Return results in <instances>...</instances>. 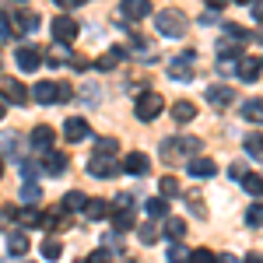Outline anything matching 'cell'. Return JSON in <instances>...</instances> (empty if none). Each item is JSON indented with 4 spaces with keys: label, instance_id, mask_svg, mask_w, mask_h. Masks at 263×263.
<instances>
[{
    "label": "cell",
    "instance_id": "7dc6e473",
    "mask_svg": "<svg viewBox=\"0 0 263 263\" xmlns=\"http://www.w3.org/2000/svg\"><path fill=\"white\" fill-rule=\"evenodd\" d=\"M70 67H74V70H88V60H84V57H70Z\"/></svg>",
    "mask_w": 263,
    "mask_h": 263
},
{
    "label": "cell",
    "instance_id": "cb8c5ba5",
    "mask_svg": "<svg viewBox=\"0 0 263 263\" xmlns=\"http://www.w3.org/2000/svg\"><path fill=\"white\" fill-rule=\"evenodd\" d=\"M84 214H88L91 221L109 218V200H99V197H95V200H88V203H84Z\"/></svg>",
    "mask_w": 263,
    "mask_h": 263
},
{
    "label": "cell",
    "instance_id": "d6a6232c",
    "mask_svg": "<svg viewBox=\"0 0 263 263\" xmlns=\"http://www.w3.org/2000/svg\"><path fill=\"white\" fill-rule=\"evenodd\" d=\"M137 239H141L144 246H155L158 239H162V228H155V224H141V228H137Z\"/></svg>",
    "mask_w": 263,
    "mask_h": 263
},
{
    "label": "cell",
    "instance_id": "9c48e42d",
    "mask_svg": "<svg viewBox=\"0 0 263 263\" xmlns=\"http://www.w3.org/2000/svg\"><path fill=\"white\" fill-rule=\"evenodd\" d=\"M0 95H4V102H11V105H28V88L21 81H14V78H7V81L0 84Z\"/></svg>",
    "mask_w": 263,
    "mask_h": 263
},
{
    "label": "cell",
    "instance_id": "c3c4849f",
    "mask_svg": "<svg viewBox=\"0 0 263 263\" xmlns=\"http://www.w3.org/2000/svg\"><path fill=\"white\" fill-rule=\"evenodd\" d=\"M57 4H60V7H63V11H74V7H81V4H84V0H57Z\"/></svg>",
    "mask_w": 263,
    "mask_h": 263
},
{
    "label": "cell",
    "instance_id": "f546056e",
    "mask_svg": "<svg viewBox=\"0 0 263 263\" xmlns=\"http://www.w3.org/2000/svg\"><path fill=\"white\" fill-rule=\"evenodd\" d=\"M242 186H246L249 197H263V176H260V172H246Z\"/></svg>",
    "mask_w": 263,
    "mask_h": 263
},
{
    "label": "cell",
    "instance_id": "7402d4cb",
    "mask_svg": "<svg viewBox=\"0 0 263 263\" xmlns=\"http://www.w3.org/2000/svg\"><path fill=\"white\" fill-rule=\"evenodd\" d=\"M112 228H116V232L134 228V207H116V211H112Z\"/></svg>",
    "mask_w": 263,
    "mask_h": 263
},
{
    "label": "cell",
    "instance_id": "44dd1931",
    "mask_svg": "<svg viewBox=\"0 0 263 263\" xmlns=\"http://www.w3.org/2000/svg\"><path fill=\"white\" fill-rule=\"evenodd\" d=\"M218 57H221V70L228 67V60H242V49H239V42H218Z\"/></svg>",
    "mask_w": 263,
    "mask_h": 263
},
{
    "label": "cell",
    "instance_id": "ba28073f",
    "mask_svg": "<svg viewBox=\"0 0 263 263\" xmlns=\"http://www.w3.org/2000/svg\"><path fill=\"white\" fill-rule=\"evenodd\" d=\"M88 172H91V176H99V179H112V176L120 172V162H116V158L91 155V158H88Z\"/></svg>",
    "mask_w": 263,
    "mask_h": 263
},
{
    "label": "cell",
    "instance_id": "f907efd6",
    "mask_svg": "<svg viewBox=\"0 0 263 263\" xmlns=\"http://www.w3.org/2000/svg\"><path fill=\"white\" fill-rule=\"evenodd\" d=\"M246 263H263V256H260V253H249V256H246Z\"/></svg>",
    "mask_w": 263,
    "mask_h": 263
},
{
    "label": "cell",
    "instance_id": "8fae6325",
    "mask_svg": "<svg viewBox=\"0 0 263 263\" xmlns=\"http://www.w3.org/2000/svg\"><path fill=\"white\" fill-rule=\"evenodd\" d=\"M67 165H70V158H67L63 151H46V155H42V168H39V172H46V176H63Z\"/></svg>",
    "mask_w": 263,
    "mask_h": 263
},
{
    "label": "cell",
    "instance_id": "ffe728a7",
    "mask_svg": "<svg viewBox=\"0 0 263 263\" xmlns=\"http://www.w3.org/2000/svg\"><path fill=\"white\" fill-rule=\"evenodd\" d=\"M162 235H165V239H172V242H182V235H186V221H182V218H165Z\"/></svg>",
    "mask_w": 263,
    "mask_h": 263
},
{
    "label": "cell",
    "instance_id": "816d5d0a",
    "mask_svg": "<svg viewBox=\"0 0 263 263\" xmlns=\"http://www.w3.org/2000/svg\"><path fill=\"white\" fill-rule=\"evenodd\" d=\"M4 112H7V109H4V102H0V120H4Z\"/></svg>",
    "mask_w": 263,
    "mask_h": 263
},
{
    "label": "cell",
    "instance_id": "f35d334b",
    "mask_svg": "<svg viewBox=\"0 0 263 263\" xmlns=\"http://www.w3.org/2000/svg\"><path fill=\"white\" fill-rule=\"evenodd\" d=\"M158 190H162V200H168V197L179 193V179H176V176H165V179L158 182Z\"/></svg>",
    "mask_w": 263,
    "mask_h": 263
},
{
    "label": "cell",
    "instance_id": "f1b7e54d",
    "mask_svg": "<svg viewBox=\"0 0 263 263\" xmlns=\"http://www.w3.org/2000/svg\"><path fill=\"white\" fill-rule=\"evenodd\" d=\"M14 218H18L21 228H35V224L42 221V214L35 211V207H21V211H14Z\"/></svg>",
    "mask_w": 263,
    "mask_h": 263
},
{
    "label": "cell",
    "instance_id": "52a82bcc",
    "mask_svg": "<svg viewBox=\"0 0 263 263\" xmlns=\"http://www.w3.org/2000/svg\"><path fill=\"white\" fill-rule=\"evenodd\" d=\"M53 39L63 42V46H70V42L78 39V21L70 18V14H57V18H53Z\"/></svg>",
    "mask_w": 263,
    "mask_h": 263
},
{
    "label": "cell",
    "instance_id": "83f0119b",
    "mask_svg": "<svg viewBox=\"0 0 263 263\" xmlns=\"http://www.w3.org/2000/svg\"><path fill=\"white\" fill-rule=\"evenodd\" d=\"M144 211H147V218H168V200L151 197V200H144Z\"/></svg>",
    "mask_w": 263,
    "mask_h": 263
},
{
    "label": "cell",
    "instance_id": "836d02e7",
    "mask_svg": "<svg viewBox=\"0 0 263 263\" xmlns=\"http://www.w3.org/2000/svg\"><path fill=\"white\" fill-rule=\"evenodd\" d=\"M116 151H120V147H116L112 137H99V141H95V155H102V158H116Z\"/></svg>",
    "mask_w": 263,
    "mask_h": 263
},
{
    "label": "cell",
    "instance_id": "5b68a950",
    "mask_svg": "<svg viewBox=\"0 0 263 263\" xmlns=\"http://www.w3.org/2000/svg\"><path fill=\"white\" fill-rule=\"evenodd\" d=\"M42 53L39 46H32V42H25V46H18L14 49V63H18V70H25V74H35V67L42 63Z\"/></svg>",
    "mask_w": 263,
    "mask_h": 263
},
{
    "label": "cell",
    "instance_id": "4dcf8cb0",
    "mask_svg": "<svg viewBox=\"0 0 263 263\" xmlns=\"http://www.w3.org/2000/svg\"><path fill=\"white\" fill-rule=\"evenodd\" d=\"M21 200H25V207H35V203L42 200L39 182H25V186H21Z\"/></svg>",
    "mask_w": 263,
    "mask_h": 263
},
{
    "label": "cell",
    "instance_id": "f6af8a7d",
    "mask_svg": "<svg viewBox=\"0 0 263 263\" xmlns=\"http://www.w3.org/2000/svg\"><path fill=\"white\" fill-rule=\"evenodd\" d=\"M84 263H112V256H109L105 249H95V253H91V256H88Z\"/></svg>",
    "mask_w": 263,
    "mask_h": 263
},
{
    "label": "cell",
    "instance_id": "6da1fadb",
    "mask_svg": "<svg viewBox=\"0 0 263 263\" xmlns=\"http://www.w3.org/2000/svg\"><path fill=\"white\" fill-rule=\"evenodd\" d=\"M155 28L162 35H168V39H179V35H186V28H190V18H186V11H179V7H165V11H158V18H155Z\"/></svg>",
    "mask_w": 263,
    "mask_h": 263
},
{
    "label": "cell",
    "instance_id": "2e32d148",
    "mask_svg": "<svg viewBox=\"0 0 263 263\" xmlns=\"http://www.w3.org/2000/svg\"><path fill=\"white\" fill-rule=\"evenodd\" d=\"M235 74H239V81H256L260 78V57H242V60L235 63Z\"/></svg>",
    "mask_w": 263,
    "mask_h": 263
},
{
    "label": "cell",
    "instance_id": "ee69618b",
    "mask_svg": "<svg viewBox=\"0 0 263 263\" xmlns=\"http://www.w3.org/2000/svg\"><path fill=\"white\" fill-rule=\"evenodd\" d=\"M224 32H228V39H235V42H246V39H249V32H246L242 25H228Z\"/></svg>",
    "mask_w": 263,
    "mask_h": 263
},
{
    "label": "cell",
    "instance_id": "db71d44e",
    "mask_svg": "<svg viewBox=\"0 0 263 263\" xmlns=\"http://www.w3.org/2000/svg\"><path fill=\"white\" fill-rule=\"evenodd\" d=\"M260 67H263V60H260Z\"/></svg>",
    "mask_w": 263,
    "mask_h": 263
},
{
    "label": "cell",
    "instance_id": "f5cc1de1",
    "mask_svg": "<svg viewBox=\"0 0 263 263\" xmlns=\"http://www.w3.org/2000/svg\"><path fill=\"white\" fill-rule=\"evenodd\" d=\"M0 176H4V158H0Z\"/></svg>",
    "mask_w": 263,
    "mask_h": 263
},
{
    "label": "cell",
    "instance_id": "60d3db41",
    "mask_svg": "<svg viewBox=\"0 0 263 263\" xmlns=\"http://www.w3.org/2000/svg\"><path fill=\"white\" fill-rule=\"evenodd\" d=\"M190 260V249L182 242H172V249H168V263H186Z\"/></svg>",
    "mask_w": 263,
    "mask_h": 263
},
{
    "label": "cell",
    "instance_id": "b9f144b4",
    "mask_svg": "<svg viewBox=\"0 0 263 263\" xmlns=\"http://www.w3.org/2000/svg\"><path fill=\"white\" fill-rule=\"evenodd\" d=\"M14 35V25H11V14L7 11H0V42H7Z\"/></svg>",
    "mask_w": 263,
    "mask_h": 263
},
{
    "label": "cell",
    "instance_id": "4fadbf2b",
    "mask_svg": "<svg viewBox=\"0 0 263 263\" xmlns=\"http://www.w3.org/2000/svg\"><path fill=\"white\" fill-rule=\"evenodd\" d=\"M88 134H91V130H88V123H84L81 116H70V120L63 123V141L67 144H81Z\"/></svg>",
    "mask_w": 263,
    "mask_h": 263
},
{
    "label": "cell",
    "instance_id": "74e56055",
    "mask_svg": "<svg viewBox=\"0 0 263 263\" xmlns=\"http://www.w3.org/2000/svg\"><path fill=\"white\" fill-rule=\"evenodd\" d=\"M70 57H74V53H67V49H60V46H53V49H49V60H42V63H49V67H63V63H70Z\"/></svg>",
    "mask_w": 263,
    "mask_h": 263
},
{
    "label": "cell",
    "instance_id": "bcb514c9",
    "mask_svg": "<svg viewBox=\"0 0 263 263\" xmlns=\"http://www.w3.org/2000/svg\"><path fill=\"white\" fill-rule=\"evenodd\" d=\"M228 176H232V179H246V165H232V168H228Z\"/></svg>",
    "mask_w": 263,
    "mask_h": 263
},
{
    "label": "cell",
    "instance_id": "1f68e13d",
    "mask_svg": "<svg viewBox=\"0 0 263 263\" xmlns=\"http://www.w3.org/2000/svg\"><path fill=\"white\" fill-rule=\"evenodd\" d=\"M84 203H88V197H84L81 190H70L63 197V211H84Z\"/></svg>",
    "mask_w": 263,
    "mask_h": 263
},
{
    "label": "cell",
    "instance_id": "7a4b0ae2",
    "mask_svg": "<svg viewBox=\"0 0 263 263\" xmlns=\"http://www.w3.org/2000/svg\"><path fill=\"white\" fill-rule=\"evenodd\" d=\"M197 151H200L197 137H168V141H162V158L168 165L182 162V158H197Z\"/></svg>",
    "mask_w": 263,
    "mask_h": 263
},
{
    "label": "cell",
    "instance_id": "484cf974",
    "mask_svg": "<svg viewBox=\"0 0 263 263\" xmlns=\"http://www.w3.org/2000/svg\"><path fill=\"white\" fill-rule=\"evenodd\" d=\"M39 224H42V228H49V232H57V228H63V224H67V218H63V207H53V211H46Z\"/></svg>",
    "mask_w": 263,
    "mask_h": 263
},
{
    "label": "cell",
    "instance_id": "e0dca14e",
    "mask_svg": "<svg viewBox=\"0 0 263 263\" xmlns=\"http://www.w3.org/2000/svg\"><path fill=\"white\" fill-rule=\"evenodd\" d=\"M147 11H151V4H147V0H126V4H120V14H123L126 21L147 18Z\"/></svg>",
    "mask_w": 263,
    "mask_h": 263
},
{
    "label": "cell",
    "instance_id": "30bf717a",
    "mask_svg": "<svg viewBox=\"0 0 263 263\" xmlns=\"http://www.w3.org/2000/svg\"><path fill=\"white\" fill-rule=\"evenodd\" d=\"M28 99L42 102V105H53V102H60V84L57 81H35V88L28 91Z\"/></svg>",
    "mask_w": 263,
    "mask_h": 263
},
{
    "label": "cell",
    "instance_id": "4316f807",
    "mask_svg": "<svg viewBox=\"0 0 263 263\" xmlns=\"http://www.w3.org/2000/svg\"><path fill=\"white\" fill-rule=\"evenodd\" d=\"M242 120H249V123H263V102H260V99L242 102Z\"/></svg>",
    "mask_w": 263,
    "mask_h": 263
},
{
    "label": "cell",
    "instance_id": "3957f363",
    "mask_svg": "<svg viewBox=\"0 0 263 263\" xmlns=\"http://www.w3.org/2000/svg\"><path fill=\"white\" fill-rule=\"evenodd\" d=\"M162 109H165V99L158 95V91H141V95H137V105H134L137 120H144V123H151Z\"/></svg>",
    "mask_w": 263,
    "mask_h": 263
},
{
    "label": "cell",
    "instance_id": "7bdbcfd3",
    "mask_svg": "<svg viewBox=\"0 0 263 263\" xmlns=\"http://www.w3.org/2000/svg\"><path fill=\"white\" fill-rule=\"evenodd\" d=\"M186 200H190V211H193L197 218H207V207H203V197H200V193H190Z\"/></svg>",
    "mask_w": 263,
    "mask_h": 263
},
{
    "label": "cell",
    "instance_id": "5bb4252c",
    "mask_svg": "<svg viewBox=\"0 0 263 263\" xmlns=\"http://www.w3.org/2000/svg\"><path fill=\"white\" fill-rule=\"evenodd\" d=\"M53 141H57V130H53V126L39 123V126L32 130V147L42 151V155H46V151H53Z\"/></svg>",
    "mask_w": 263,
    "mask_h": 263
},
{
    "label": "cell",
    "instance_id": "681fc988",
    "mask_svg": "<svg viewBox=\"0 0 263 263\" xmlns=\"http://www.w3.org/2000/svg\"><path fill=\"white\" fill-rule=\"evenodd\" d=\"M253 18H256V21L263 25V4H256V7H253Z\"/></svg>",
    "mask_w": 263,
    "mask_h": 263
},
{
    "label": "cell",
    "instance_id": "e575fe53",
    "mask_svg": "<svg viewBox=\"0 0 263 263\" xmlns=\"http://www.w3.org/2000/svg\"><path fill=\"white\" fill-rule=\"evenodd\" d=\"M246 224H249V228H260V224H263V200L249 203V211H246Z\"/></svg>",
    "mask_w": 263,
    "mask_h": 263
},
{
    "label": "cell",
    "instance_id": "d4e9b609",
    "mask_svg": "<svg viewBox=\"0 0 263 263\" xmlns=\"http://www.w3.org/2000/svg\"><path fill=\"white\" fill-rule=\"evenodd\" d=\"M120 60H126V49H109V53H102L99 60H95V67L99 70H112Z\"/></svg>",
    "mask_w": 263,
    "mask_h": 263
},
{
    "label": "cell",
    "instance_id": "8d00e7d4",
    "mask_svg": "<svg viewBox=\"0 0 263 263\" xmlns=\"http://www.w3.org/2000/svg\"><path fill=\"white\" fill-rule=\"evenodd\" d=\"M42 256H46V260H60V256H63V246H60V239H53V235H49V239L42 242Z\"/></svg>",
    "mask_w": 263,
    "mask_h": 263
},
{
    "label": "cell",
    "instance_id": "8992f818",
    "mask_svg": "<svg viewBox=\"0 0 263 263\" xmlns=\"http://www.w3.org/2000/svg\"><path fill=\"white\" fill-rule=\"evenodd\" d=\"M11 25H14V35H28V32L39 28V11H32V7H14Z\"/></svg>",
    "mask_w": 263,
    "mask_h": 263
},
{
    "label": "cell",
    "instance_id": "ab89813d",
    "mask_svg": "<svg viewBox=\"0 0 263 263\" xmlns=\"http://www.w3.org/2000/svg\"><path fill=\"white\" fill-rule=\"evenodd\" d=\"M186 263H218V253H211V249H193V253H190V260Z\"/></svg>",
    "mask_w": 263,
    "mask_h": 263
},
{
    "label": "cell",
    "instance_id": "d590c367",
    "mask_svg": "<svg viewBox=\"0 0 263 263\" xmlns=\"http://www.w3.org/2000/svg\"><path fill=\"white\" fill-rule=\"evenodd\" d=\"M246 151L253 155V158H263V134H246Z\"/></svg>",
    "mask_w": 263,
    "mask_h": 263
},
{
    "label": "cell",
    "instance_id": "9a60e30c",
    "mask_svg": "<svg viewBox=\"0 0 263 263\" xmlns=\"http://www.w3.org/2000/svg\"><path fill=\"white\" fill-rule=\"evenodd\" d=\"M207 102L218 105V109H228V105L235 102V88H228V84H211V88H207Z\"/></svg>",
    "mask_w": 263,
    "mask_h": 263
},
{
    "label": "cell",
    "instance_id": "603a6c76",
    "mask_svg": "<svg viewBox=\"0 0 263 263\" xmlns=\"http://www.w3.org/2000/svg\"><path fill=\"white\" fill-rule=\"evenodd\" d=\"M7 253H11V256H25V253H28V235H25V232H11V235H7Z\"/></svg>",
    "mask_w": 263,
    "mask_h": 263
},
{
    "label": "cell",
    "instance_id": "277c9868",
    "mask_svg": "<svg viewBox=\"0 0 263 263\" xmlns=\"http://www.w3.org/2000/svg\"><path fill=\"white\" fill-rule=\"evenodd\" d=\"M193 70H197V53L193 49H186L182 57H176L168 63V78L172 81H193Z\"/></svg>",
    "mask_w": 263,
    "mask_h": 263
},
{
    "label": "cell",
    "instance_id": "ac0fdd59",
    "mask_svg": "<svg viewBox=\"0 0 263 263\" xmlns=\"http://www.w3.org/2000/svg\"><path fill=\"white\" fill-rule=\"evenodd\" d=\"M218 172V165H214V158H190V176H197V179H211Z\"/></svg>",
    "mask_w": 263,
    "mask_h": 263
},
{
    "label": "cell",
    "instance_id": "d6986e66",
    "mask_svg": "<svg viewBox=\"0 0 263 263\" xmlns=\"http://www.w3.org/2000/svg\"><path fill=\"white\" fill-rule=\"evenodd\" d=\"M172 120H176V123H193V120H197V105L186 102V99H179L176 105H172Z\"/></svg>",
    "mask_w": 263,
    "mask_h": 263
},
{
    "label": "cell",
    "instance_id": "7c38bea8",
    "mask_svg": "<svg viewBox=\"0 0 263 263\" xmlns=\"http://www.w3.org/2000/svg\"><path fill=\"white\" fill-rule=\"evenodd\" d=\"M126 176H147L151 172V162H147V155L144 151H130L126 158H123V165H120Z\"/></svg>",
    "mask_w": 263,
    "mask_h": 263
}]
</instances>
